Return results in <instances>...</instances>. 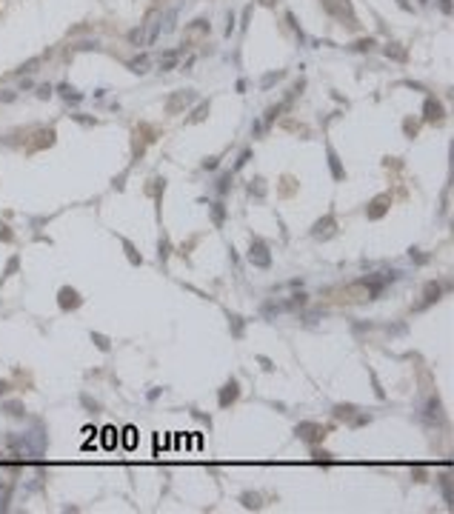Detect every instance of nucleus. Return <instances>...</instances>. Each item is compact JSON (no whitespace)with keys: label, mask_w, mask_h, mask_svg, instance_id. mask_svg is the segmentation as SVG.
Here are the masks:
<instances>
[{"label":"nucleus","mask_w":454,"mask_h":514,"mask_svg":"<svg viewBox=\"0 0 454 514\" xmlns=\"http://www.w3.org/2000/svg\"><path fill=\"white\" fill-rule=\"evenodd\" d=\"M426 112H429V120H440V115H443V109H440V103H431V100H429V103H426Z\"/></svg>","instance_id":"1"},{"label":"nucleus","mask_w":454,"mask_h":514,"mask_svg":"<svg viewBox=\"0 0 454 514\" xmlns=\"http://www.w3.org/2000/svg\"><path fill=\"white\" fill-rule=\"evenodd\" d=\"M263 3H266V6H271V3H274V0H263Z\"/></svg>","instance_id":"2"}]
</instances>
